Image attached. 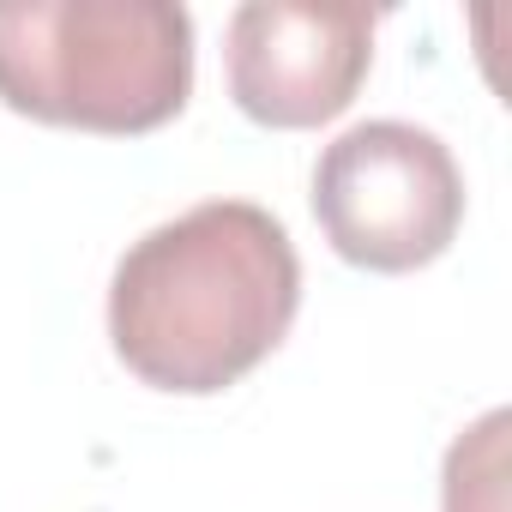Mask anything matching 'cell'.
<instances>
[{"mask_svg":"<svg viewBox=\"0 0 512 512\" xmlns=\"http://www.w3.org/2000/svg\"><path fill=\"white\" fill-rule=\"evenodd\" d=\"M302 260L253 199H205L139 235L109 284V338L127 374L205 398L253 374L296 326Z\"/></svg>","mask_w":512,"mask_h":512,"instance_id":"obj_1","label":"cell"},{"mask_svg":"<svg viewBox=\"0 0 512 512\" xmlns=\"http://www.w3.org/2000/svg\"><path fill=\"white\" fill-rule=\"evenodd\" d=\"M193 97L175 0H0V103L79 133H157Z\"/></svg>","mask_w":512,"mask_h":512,"instance_id":"obj_2","label":"cell"},{"mask_svg":"<svg viewBox=\"0 0 512 512\" xmlns=\"http://www.w3.org/2000/svg\"><path fill=\"white\" fill-rule=\"evenodd\" d=\"M314 217L338 260L362 272H416L464 223V175L452 151L410 121H362L314 163Z\"/></svg>","mask_w":512,"mask_h":512,"instance_id":"obj_3","label":"cell"},{"mask_svg":"<svg viewBox=\"0 0 512 512\" xmlns=\"http://www.w3.org/2000/svg\"><path fill=\"white\" fill-rule=\"evenodd\" d=\"M223 61L247 121L302 133L356 103L374 61V13L350 0H247L229 13Z\"/></svg>","mask_w":512,"mask_h":512,"instance_id":"obj_4","label":"cell"},{"mask_svg":"<svg viewBox=\"0 0 512 512\" xmlns=\"http://www.w3.org/2000/svg\"><path fill=\"white\" fill-rule=\"evenodd\" d=\"M506 410H488L476 428H464L446 452L440 476V512H506Z\"/></svg>","mask_w":512,"mask_h":512,"instance_id":"obj_5","label":"cell"}]
</instances>
